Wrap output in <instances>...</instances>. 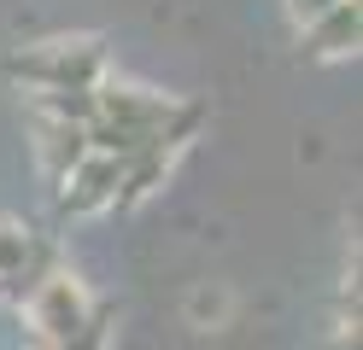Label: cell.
<instances>
[{"label": "cell", "mask_w": 363, "mask_h": 350, "mask_svg": "<svg viewBox=\"0 0 363 350\" xmlns=\"http://www.w3.org/2000/svg\"><path fill=\"white\" fill-rule=\"evenodd\" d=\"M328 6H340V0H287V12H293V23H299V30H305V23H316Z\"/></svg>", "instance_id": "obj_8"}, {"label": "cell", "mask_w": 363, "mask_h": 350, "mask_svg": "<svg viewBox=\"0 0 363 350\" xmlns=\"http://www.w3.org/2000/svg\"><path fill=\"white\" fill-rule=\"evenodd\" d=\"M100 64H106L100 41H41L12 59V76H24L41 93H59V88H100Z\"/></svg>", "instance_id": "obj_1"}, {"label": "cell", "mask_w": 363, "mask_h": 350, "mask_svg": "<svg viewBox=\"0 0 363 350\" xmlns=\"http://www.w3.org/2000/svg\"><path fill=\"white\" fill-rule=\"evenodd\" d=\"M35 158L48 181H65L88 158V129H71V123H41V140H35Z\"/></svg>", "instance_id": "obj_5"}, {"label": "cell", "mask_w": 363, "mask_h": 350, "mask_svg": "<svg viewBox=\"0 0 363 350\" xmlns=\"http://www.w3.org/2000/svg\"><path fill=\"white\" fill-rule=\"evenodd\" d=\"M88 292H82V280L77 274H65V269H53V274H41L35 280V292H30V327L41 333V344L48 350H59L65 339L77 333V327L88 321Z\"/></svg>", "instance_id": "obj_2"}, {"label": "cell", "mask_w": 363, "mask_h": 350, "mask_svg": "<svg viewBox=\"0 0 363 350\" xmlns=\"http://www.w3.org/2000/svg\"><path fill=\"white\" fill-rule=\"evenodd\" d=\"M118 175H123V163L118 158H100V152H88L71 175L59 181V210H71V216H88V210H106L111 199H118Z\"/></svg>", "instance_id": "obj_3"}, {"label": "cell", "mask_w": 363, "mask_h": 350, "mask_svg": "<svg viewBox=\"0 0 363 350\" xmlns=\"http://www.w3.org/2000/svg\"><path fill=\"white\" fill-rule=\"evenodd\" d=\"M106 333H111V310H88V321H82L59 350H106Z\"/></svg>", "instance_id": "obj_7"}, {"label": "cell", "mask_w": 363, "mask_h": 350, "mask_svg": "<svg viewBox=\"0 0 363 350\" xmlns=\"http://www.w3.org/2000/svg\"><path fill=\"white\" fill-rule=\"evenodd\" d=\"M30 251H35V240H30V233L18 228V222H6V216H0V280L24 269V263H30Z\"/></svg>", "instance_id": "obj_6"}, {"label": "cell", "mask_w": 363, "mask_h": 350, "mask_svg": "<svg viewBox=\"0 0 363 350\" xmlns=\"http://www.w3.org/2000/svg\"><path fill=\"white\" fill-rule=\"evenodd\" d=\"M357 30H363L357 0H340V6H328L316 23H305V53L311 59H346L357 47Z\"/></svg>", "instance_id": "obj_4"}, {"label": "cell", "mask_w": 363, "mask_h": 350, "mask_svg": "<svg viewBox=\"0 0 363 350\" xmlns=\"http://www.w3.org/2000/svg\"><path fill=\"white\" fill-rule=\"evenodd\" d=\"M188 310H194L199 321H206V315H223V292H194V303H188Z\"/></svg>", "instance_id": "obj_9"}]
</instances>
